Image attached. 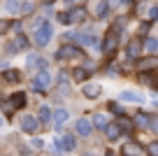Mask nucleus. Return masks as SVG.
<instances>
[{
  "label": "nucleus",
  "mask_w": 158,
  "mask_h": 156,
  "mask_svg": "<svg viewBox=\"0 0 158 156\" xmlns=\"http://www.w3.org/2000/svg\"><path fill=\"white\" fill-rule=\"evenodd\" d=\"M56 19H58L60 26H74V24H84V21H89L91 16H89V12H86V7L74 5V7H70V10H65V12H58Z\"/></svg>",
  "instance_id": "obj_1"
},
{
  "label": "nucleus",
  "mask_w": 158,
  "mask_h": 156,
  "mask_svg": "<svg viewBox=\"0 0 158 156\" xmlns=\"http://www.w3.org/2000/svg\"><path fill=\"white\" fill-rule=\"evenodd\" d=\"M26 102H28L26 93H23V91H16V93H10L7 98H2V100H0V110H2V114H7V117H10V114L23 110Z\"/></svg>",
  "instance_id": "obj_2"
},
{
  "label": "nucleus",
  "mask_w": 158,
  "mask_h": 156,
  "mask_svg": "<svg viewBox=\"0 0 158 156\" xmlns=\"http://www.w3.org/2000/svg\"><path fill=\"white\" fill-rule=\"evenodd\" d=\"M51 40H54V24H51V21H44V24L40 26V28H35V33H33V42L37 44L40 49L47 47Z\"/></svg>",
  "instance_id": "obj_3"
},
{
  "label": "nucleus",
  "mask_w": 158,
  "mask_h": 156,
  "mask_svg": "<svg viewBox=\"0 0 158 156\" xmlns=\"http://www.w3.org/2000/svg\"><path fill=\"white\" fill-rule=\"evenodd\" d=\"M72 58H86L84 51L72 42H63L56 49V61H72Z\"/></svg>",
  "instance_id": "obj_4"
},
{
  "label": "nucleus",
  "mask_w": 158,
  "mask_h": 156,
  "mask_svg": "<svg viewBox=\"0 0 158 156\" xmlns=\"http://www.w3.org/2000/svg\"><path fill=\"white\" fill-rule=\"evenodd\" d=\"M74 40L79 42V47H91V49H102V40L91 30H77Z\"/></svg>",
  "instance_id": "obj_5"
},
{
  "label": "nucleus",
  "mask_w": 158,
  "mask_h": 156,
  "mask_svg": "<svg viewBox=\"0 0 158 156\" xmlns=\"http://www.w3.org/2000/svg\"><path fill=\"white\" fill-rule=\"evenodd\" d=\"M84 7H86L91 19H105V16L109 14V2L107 0H89Z\"/></svg>",
  "instance_id": "obj_6"
},
{
  "label": "nucleus",
  "mask_w": 158,
  "mask_h": 156,
  "mask_svg": "<svg viewBox=\"0 0 158 156\" xmlns=\"http://www.w3.org/2000/svg\"><path fill=\"white\" fill-rule=\"evenodd\" d=\"M51 82H54V77L49 75V70H37V72H35V77H33V84H30V86H33V91H35V93H44L47 89L51 86Z\"/></svg>",
  "instance_id": "obj_7"
},
{
  "label": "nucleus",
  "mask_w": 158,
  "mask_h": 156,
  "mask_svg": "<svg viewBox=\"0 0 158 156\" xmlns=\"http://www.w3.org/2000/svg\"><path fill=\"white\" fill-rule=\"evenodd\" d=\"M118 35H121V33H118V30H114V28L107 30V35H105V42H102V49H100L105 56H112L114 51L118 49Z\"/></svg>",
  "instance_id": "obj_8"
},
{
  "label": "nucleus",
  "mask_w": 158,
  "mask_h": 156,
  "mask_svg": "<svg viewBox=\"0 0 158 156\" xmlns=\"http://www.w3.org/2000/svg\"><path fill=\"white\" fill-rule=\"evenodd\" d=\"M91 133H93V121H91L89 117H79L77 121H74V135L91 137Z\"/></svg>",
  "instance_id": "obj_9"
},
{
  "label": "nucleus",
  "mask_w": 158,
  "mask_h": 156,
  "mask_svg": "<svg viewBox=\"0 0 158 156\" xmlns=\"http://www.w3.org/2000/svg\"><path fill=\"white\" fill-rule=\"evenodd\" d=\"M81 96L89 98V100H98L102 96V86L98 82H84L81 84Z\"/></svg>",
  "instance_id": "obj_10"
},
{
  "label": "nucleus",
  "mask_w": 158,
  "mask_h": 156,
  "mask_svg": "<svg viewBox=\"0 0 158 156\" xmlns=\"http://www.w3.org/2000/svg\"><path fill=\"white\" fill-rule=\"evenodd\" d=\"M142 51H144V49H142V37L128 40V44H126V56H128L130 61H137Z\"/></svg>",
  "instance_id": "obj_11"
},
{
  "label": "nucleus",
  "mask_w": 158,
  "mask_h": 156,
  "mask_svg": "<svg viewBox=\"0 0 158 156\" xmlns=\"http://www.w3.org/2000/svg\"><path fill=\"white\" fill-rule=\"evenodd\" d=\"M26 68L28 70H47L49 68V61L47 58H42V56H37V54H28V58H26Z\"/></svg>",
  "instance_id": "obj_12"
},
{
  "label": "nucleus",
  "mask_w": 158,
  "mask_h": 156,
  "mask_svg": "<svg viewBox=\"0 0 158 156\" xmlns=\"http://www.w3.org/2000/svg\"><path fill=\"white\" fill-rule=\"evenodd\" d=\"M37 128H40L37 117H33V114H23V117H21V131H23V133L35 135V133H37Z\"/></svg>",
  "instance_id": "obj_13"
},
{
  "label": "nucleus",
  "mask_w": 158,
  "mask_h": 156,
  "mask_svg": "<svg viewBox=\"0 0 158 156\" xmlns=\"http://www.w3.org/2000/svg\"><path fill=\"white\" fill-rule=\"evenodd\" d=\"M114 121L118 124V128L123 133H133L135 131V121H133V114H128V112H123V114H116V119Z\"/></svg>",
  "instance_id": "obj_14"
},
{
  "label": "nucleus",
  "mask_w": 158,
  "mask_h": 156,
  "mask_svg": "<svg viewBox=\"0 0 158 156\" xmlns=\"http://www.w3.org/2000/svg\"><path fill=\"white\" fill-rule=\"evenodd\" d=\"M118 100H121V102H135V105H144V102H147V98L139 96V93H135V91H130V89H126V91L118 93Z\"/></svg>",
  "instance_id": "obj_15"
},
{
  "label": "nucleus",
  "mask_w": 158,
  "mask_h": 156,
  "mask_svg": "<svg viewBox=\"0 0 158 156\" xmlns=\"http://www.w3.org/2000/svg\"><path fill=\"white\" fill-rule=\"evenodd\" d=\"M37 121L44 126V124H51L54 121V110L49 107V105H40V110H37Z\"/></svg>",
  "instance_id": "obj_16"
},
{
  "label": "nucleus",
  "mask_w": 158,
  "mask_h": 156,
  "mask_svg": "<svg viewBox=\"0 0 158 156\" xmlns=\"http://www.w3.org/2000/svg\"><path fill=\"white\" fill-rule=\"evenodd\" d=\"M142 49H144V54H156V51H158V37H153V35H144V37H142Z\"/></svg>",
  "instance_id": "obj_17"
},
{
  "label": "nucleus",
  "mask_w": 158,
  "mask_h": 156,
  "mask_svg": "<svg viewBox=\"0 0 158 156\" xmlns=\"http://www.w3.org/2000/svg\"><path fill=\"white\" fill-rule=\"evenodd\" d=\"M139 82L147 84L151 89H158V72H149V70H142L139 72Z\"/></svg>",
  "instance_id": "obj_18"
},
{
  "label": "nucleus",
  "mask_w": 158,
  "mask_h": 156,
  "mask_svg": "<svg viewBox=\"0 0 158 156\" xmlns=\"http://www.w3.org/2000/svg\"><path fill=\"white\" fill-rule=\"evenodd\" d=\"M105 135H107V140H109V142H114V140H118V137L123 135V131L118 128V124H116V121H109V124H107V128H105Z\"/></svg>",
  "instance_id": "obj_19"
},
{
  "label": "nucleus",
  "mask_w": 158,
  "mask_h": 156,
  "mask_svg": "<svg viewBox=\"0 0 158 156\" xmlns=\"http://www.w3.org/2000/svg\"><path fill=\"white\" fill-rule=\"evenodd\" d=\"M2 79H5L7 84H19V82H21V70H16V68H5Z\"/></svg>",
  "instance_id": "obj_20"
},
{
  "label": "nucleus",
  "mask_w": 158,
  "mask_h": 156,
  "mask_svg": "<svg viewBox=\"0 0 158 156\" xmlns=\"http://www.w3.org/2000/svg\"><path fill=\"white\" fill-rule=\"evenodd\" d=\"M133 121H135V128H144V131H147V126H149V112H144V110L135 112L133 114Z\"/></svg>",
  "instance_id": "obj_21"
},
{
  "label": "nucleus",
  "mask_w": 158,
  "mask_h": 156,
  "mask_svg": "<svg viewBox=\"0 0 158 156\" xmlns=\"http://www.w3.org/2000/svg\"><path fill=\"white\" fill-rule=\"evenodd\" d=\"M121 151H123V156H137V154H142V147H139V142H126L123 147H121Z\"/></svg>",
  "instance_id": "obj_22"
},
{
  "label": "nucleus",
  "mask_w": 158,
  "mask_h": 156,
  "mask_svg": "<svg viewBox=\"0 0 158 156\" xmlns=\"http://www.w3.org/2000/svg\"><path fill=\"white\" fill-rule=\"evenodd\" d=\"M91 121H93V128H98V131H105V128H107V124H109V119H107V114L95 112L93 117H91Z\"/></svg>",
  "instance_id": "obj_23"
},
{
  "label": "nucleus",
  "mask_w": 158,
  "mask_h": 156,
  "mask_svg": "<svg viewBox=\"0 0 158 156\" xmlns=\"http://www.w3.org/2000/svg\"><path fill=\"white\" fill-rule=\"evenodd\" d=\"M156 65H158V58L151 56V54H149L144 61H137V70L139 72H142V70H151V68H156Z\"/></svg>",
  "instance_id": "obj_24"
},
{
  "label": "nucleus",
  "mask_w": 158,
  "mask_h": 156,
  "mask_svg": "<svg viewBox=\"0 0 158 156\" xmlns=\"http://www.w3.org/2000/svg\"><path fill=\"white\" fill-rule=\"evenodd\" d=\"M70 119V112L65 107H58V110H54V124L56 126H63L65 121Z\"/></svg>",
  "instance_id": "obj_25"
},
{
  "label": "nucleus",
  "mask_w": 158,
  "mask_h": 156,
  "mask_svg": "<svg viewBox=\"0 0 158 156\" xmlns=\"http://www.w3.org/2000/svg\"><path fill=\"white\" fill-rule=\"evenodd\" d=\"M21 2L23 0H5V12L7 14H21Z\"/></svg>",
  "instance_id": "obj_26"
},
{
  "label": "nucleus",
  "mask_w": 158,
  "mask_h": 156,
  "mask_svg": "<svg viewBox=\"0 0 158 156\" xmlns=\"http://www.w3.org/2000/svg\"><path fill=\"white\" fill-rule=\"evenodd\" d=\"M70 77H72L74 82H81V84H84L86 79H89V68H74L72 72H70Z\"/></svg>",
  "instance_id": "obj_27"
},
{
  "label": "nucleus",
  "mask_w": 158,
  "mask_h": 156,
  "mask_svg": "<svg viewBox=\"0 0 158 156\" xmlns=\"http://www.w3.org/2000/svg\"><path fill=\"white\" fill-rule=\"evenodd\" d=\"M16 47H19V51H28V47H30V40H28V35L26 33H16Z\"/></svg>",
  "instance_id": "obj_28"
},
{
  "label": "nucleus",
  "mask_w": 158,
  "mask_h": 156,
  "mask_svg": "<svg viewBox=\"0 0 158 156\" xmlns=\"http://www.w3.org/2000/svg\"><path fill=\"white\" fill-rule=\"evenodd\" d=\"M107 110H109V114H123L126 112L123 105H121V100H109L107 102Z\"/></svg>",
  "instance_id": "obj_29"
},
{
  "label": "nucleus",
  "mask_w": 158,
  "mask_h": 156,
  "mask_svg": "<svg viewBox=\"0 0 158 156\" xmlns=\"http://www.w3.org/2000/svg\"><path fill=\"white\" fill-rule=\"evenodd\" d=\"M56 91H58L60 98H68L70 93H72V84H70V82H60L58 86H56Z\"/></svg>",
  "instance_id": "obj_30"
},
{
  "label": "nucleus",
  "mask_w": 158,
  "mask_h": 156,
  "mask_svg": "<svg viewBox=\"0 0 158 156\" xmlns=\"http://www.w3.org/2000/svg\"><path fill=\"white\" fill-rule=\"evenodd\" d=\"M147 19H149V21H153V24L158 21V2H151V5H149V10H147Z\"/></svg>",
  "instance_id": "obj_31"
},
{
  "label": "nucleus",
  "mask_w": 158,
  "mask_h": 156,
  "mask_svg": "<svg viewBox=\"0 0 158 156\" xmlns=\"http://www.w3.org/2000/svg\"><path fill=\"white\" fill-rule=\"evenodd\" d=\"M35 12V2H30V0H23V2H21V14L23 16H30Z\"/></svg>",
  "instance_id": "obj_32"
},
{
  "label": "nucleus",
  "mask_w": 158,
  "mask_h": 156,
  "mask_svg": "<svg viewBox=\"0 0 158 156\" xmlns=\"http://www.w3.org/2000/svg\"><path fill=\"white\" fill-rule=\"evenodd\" d=\"M147 131H151V133H156V135H158V114H156V112L149 114V126H147Z\"/></svg>",
  "instance_id": "obj_33"
},
{
  "label": "nucleus",
  "mask_w": 158,
  "mask_h": 156,
  "mask_svg": "<svg viewBox=\"0 0 158 156\" xmlns=\"http://www.w3.org/2000/svg\"><path fill=\"white\" fill-rule=\"evenodd\" d=\"M5 54H10V56L19 54V47H16V40H7V42H5Z\"/></svg>",
  "instance_id": "obj_34"
},
{
  "label": "nucleus",
  "mask_w": 158,
  "mask_h": 156,
  "mask_svg": "<svg viewBox=\"0 0 158 156\" xmlns=\"http://www.w3.org/2000/svg\"><path fill=\"white\" fill-rule=\"evenodd\" d=\"M151 24H153V21H149V19H147V21H144V24H139V28H137V33H139V35H142V37H144V35H147V33H149V28H151Z\"/></svg>",
  "instance_id": "obj_35"
},
{
  "label": "nucleus",
  "mask_w": 158,
  "mask_h": 156,
  "mask_svg": "<svg viewBox=\"0 0 158 156\" xmlns=\"http://www.w3.org/2000/svg\"><path fill=\"white\" fill-rule=\"evenodd\" d=\"M70 79H72V77H70V72H65V70H60V72L56 75V84H60V82H70Z\"/></svg>",
  "instance_id": "obj_36"
},
{
  "label": "nucleus",
  "mask_w": 158,
  "mask_h": 156,
  "mask_svg": "<svg viewBox=\"0 0 158 156\" xmlns=\"http://www.w3.org/2000/svg\"><path fill=\"white\" fill-rule=\"evenodd\" d=\"M147 151H149V156H158V140H153V142H149V147H147Z\"/></svg>",
  "instance_id": "obj_37"
},
{
  "label": "nucleus",
  "mask_w": 158,
  "mask_h": 156,
  "mask_svg": "<svg viewBox=\"0 0 158 156\" xmlns=\"http://www.w3.org/2000/svg\"><path fill=\"white\" fill-rule=\"evenodd\" d=\"M12 30V21H0V35H7Z\"/></svg>",
  "instance_id": "obj_38"
},
{
  "label": "nucleus",
  "mask_w": 158,
  "mask_h": 156,
  "mask_svg": "<svg viewBox=\"0 0 158 156\" xmlns=\"http://www.w3.org/2000/svg\"><path fill=\"white\" fill-rule=\"evenodd\" d=\"M12 30L14 33H23V24L21 21H12Z\"/></svg>",
  "instance_id": "obj_39"
},
{
  "label": "nucleus",
  "mask_w": 158,
  "mask_h": 156,
  "mask_svg": "<svg viewBox=\"0 0 158 156\" xmlns=\"http://www.w3.org/2000/svg\"><path fill=\"white\" fill-rule=\"evenodd\" d=\"M44 16H35V21H33V28H40V26H42V24H44Z\"/></svg>",
  "instance_id": "obj_40"
},
{
  "label": "nucleus",
  "mask_w": 158,
  "mask_h": 156,
  "mask_svg": "<svg viewBox=\"0 0 158 156\" xmlns=\"http://www.w3.org/2000/svg\"><path fill=\"white\" fill-rule=\"evenodd\" d=\"M33 147H35V149H44V140L35 137V140H33Z\"/></svg>",
  "instance_id": "obj_41"
},
{
  "label": "nucleus",
  "mask_w": 158,
  "mask_h": 156,
  "mask_svg": "<svg viewBox=\"0 0 158 156\" xmlns=\"http://www.w3.org/2000/svg\"><path fill=\"white\" fill-rule=\"evenodd\" d=\"M135 0H118V5H123V7H130Z\"/></svg>",
  "instance_id": "obj_42"
},
{
  "label": "nucleus",
  "mask_w": 158,
  "mask_h": 156,
  "mask_svg": "<svg viewBox=\"0 0 158 156\" xmlns=\"http://www.w3.org/2000/svg\"><path fill=\"white\" fill-rule=\"evenodd\" d=\"M105 156H116V154H114V149H105Z\"/></svg>",
  "instance_id": "obj_43"
},
{
  "label": "nucleus",
  "mask_w": 158,
  "mask_h": 156,
  "mask_svg": "<svg viewBox=\"0 0 158 156\" xmlns=\"http://www.w3.org/2000/svg\"><path fill=\"white\" fill-rule=\"evenodd\" d=\"M0 126H2V114H0Z\"/></svg>",
  "instance_id": "obj_44"
},
{
  "label": "nucleus",
  "mask_w": 158,
  "mask_h": 156,
  "mask_svg": "<svg viewBox=\"0 0 158 156\" xmlns=\"http://www.w3.org/2000/svg\"><path fill=\"white\" fill-rule=\"evenodd\" d=\"M86 156H91V154H86Z\"/></svg>",
  "instance_id": "obj_45"
}]
</instances>
